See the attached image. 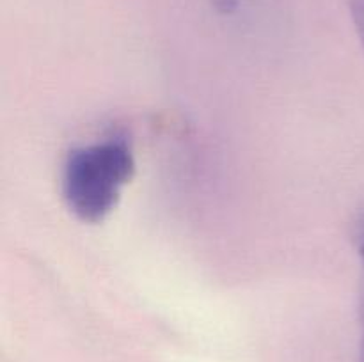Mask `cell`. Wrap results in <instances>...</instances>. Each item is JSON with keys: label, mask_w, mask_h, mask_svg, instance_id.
I'll use <instances>...</instances> for the list:
<instances>
[{"label": "cell", "mask_w": 364, "mask_h": 362, "mask_svg": "<svg viewBox=\"0 0 364 362\" xmlns=\"http://www.w3.org/2000/svg\"><path fill=\"white\" fill-rule=\"evenodd\" d=\"M135 174V156L124 137H109L68 153L60 190L78 220L98 224L116 208L123 188Z\"/></svg>", "instance_id": "1"}, {"label": "cell", "mask_w": 364, "mask_h": 362, "mask_svg": "<svg viewBox=\"0 0 364 362\" xmlns=\"http://www.w3.org/2000/svg\"><path fill=\"white\" fill-rule=\"evenodd\" d=\"M354 243L361 259V284H359V318H361V362H364V212L359 213L354 224Z\"/></svg>", "instance_id": "2"}, {"label": "cell", "mask_w": 364, "mask_h": 362, "mask_svg": "<svg viewBox=\"0 0 364 362\" xmlns=\"http://www.w3.org/2000/svg\"><path fill=\"white\" fill-rule=\"evenodd\" d=\"M348 11H350L352 23L364 50V0H348Z\"/></svg>", "instance_id": "3"}]
</instances>
